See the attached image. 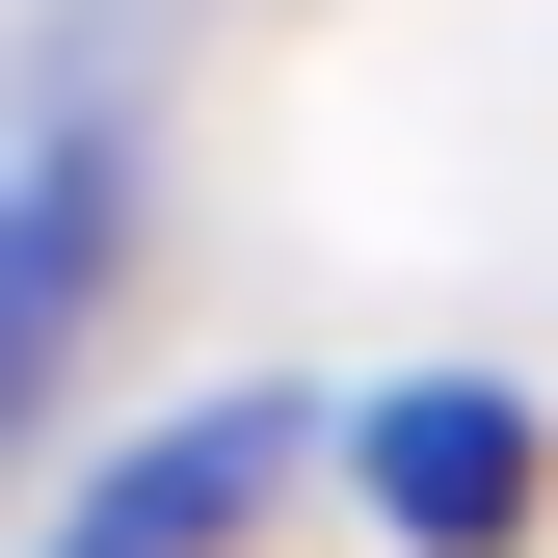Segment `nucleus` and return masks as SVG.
Masks as SVG:
<instances>
[{
    "label": "nucleus",
    "mask_w": 558,
    "mask_h": 558,
    "mask_svg": "<svg viewBox=\"0 0 558 558\" xmlns=\"http://www.w3.org/2000/svg\"><path fill=\"white\" fill-rule=\"evenodd\" d=\"M81 293H107V133H27V160H0V426L53 399Z\"/></svg>",
    "instance_id": "nucleus-1"
},
{
    "label": "nucleus",
    "mask_w": 558,
    "mask_h": 558,
    "mask_svg": "<svg viewBox=\"0 0 558 558\" xmlns=\"http://www.w3.org/2000/svg\"><path fill=\"white\" fill-rule=\"evenodd\" d=\"M373 506L426 532V558H506V532H532V399H478V373L373 399Z\"/></svg>",
    "instance_id": "nucleus-2"
},
{
    "label": "nucleus",
    "mask_w": 558,
    "mask_h": 558,
    "mask_svg": "<svg viewBox=\"0 0 558 558\" xmlns=\"http://www.w3.org/2000/svg\"><path fill=\"white\" fill-rule=\"evenodd\" d=\"M293 452H319L293 399H214V426H160V452H133L107 506H81V532H53V558H240V506H266Z\"/></svg>",
    "instance_id": "nucleus-3"
}]
</instances>
